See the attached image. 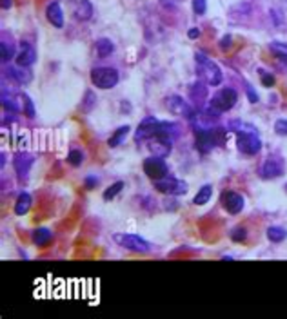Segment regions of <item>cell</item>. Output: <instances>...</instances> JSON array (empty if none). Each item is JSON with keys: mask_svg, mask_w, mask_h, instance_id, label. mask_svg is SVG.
Segmentation results:
<instances>
[{"mask_svg": "<svg viewBox=\"0 0 287 319\" xmlns=\"http://www.w3.org/2000/svg\"><path fill=\"white\" fill-rule=\"evenodd\" d=\"M115 51V44H113L109 38H100L96 40V53H98L100 58H106Z\"/></svg>", "mask_w": 287, "mask_h": 319, "instance_id": "cell-22", "label": "cell"}, {"mask_svg": "<svg viewBox=\"0 0 287 319\" xmlns=\"http://www.w3.org/2000/svg\"><path fill=\"white\" fill-rule=\"evenodd\" d=\"M237 102H238L237 91H234V89H229V87H225V89H220L217 95L213 96L211 102H209V105H211L213 111L225 112V111H231V109L234 107V104H237Z\"/></svg>", "mask_w": 287, "mask_h": 319, "instance_id": "cell-3", "label": "cell"}, {"mask_svg": "<svg viewBox=\"0 0 287 319\" xmlns=\"http://www.w3.org/2000/svg\"><path fill=\"white\" fill-rule=\"evenodd\" d=\"M166 105L173 114L184 116V118H188V120H193V116H195L193 107L182 98V96H176V95L169 96V98L166 100Z\"/></svg>", "mask_w": 287, "mask_h": 319, "instance_id": "cell-8", "label": "cell"}, {"mask_svg": "<svg viewBox=\"0 0 287 319\" xmlns=\"http://www.w3.org/2000/svg\"><path fill=\"white\" fill-rule=\"evenodd\" d=\"M246 236H247V232H246V228H234V232L231 234V238H233L234 241H244L246 240Z\"/></svg>", "mask_w": 287, "mask_h": 319, "instance_id": "cell-32", "label": "cell"}, {"mask_svg": "<svg viewBox=\"0 0 287 319\" xmlns=\"http://www.w3.org/2000/svg\"><path fill=\"white\" fill-rule=\"evenodd\" d=\"M22 111L28 118H33L35 116V107H33V102L28 95H22Z\"/></svg>", "mask_w": 287, "mask_h": 319, "instance_id": "cell-27", "label": "cell"}, {"mask_svg": "<svg viewBox=\"0 0 287 319\" xmlns=\"http://www.w3.org/2000/svg\"><path fill=\"white\" fill-rule=\"evenodd\" d=\"M8 75L11 76L15 82H18V83H28L31 80V73L30 71H25V67H9V71H8Z\"/></svg>", "mask_w": 287, "mask_h": 319, "instance_id": "cell-20", "label": "cell"}, {"mask_svg": "<svg viewBox=\"0 0 287 319\" xmlns=\"http://www.w3.org/2000/svg\"><path fill=\"white\" fill-rule=\"evenodd\" d=\"M262 83L266 87L275 85V76H273V75H267V73H262Z\"/></svg>", "mask_w": 287, "mask_h": 319, "instance_id": "cell-33", "label": "cell"}, {"mask_svg": "<svg viewBox=\"0 0 287 319\" xmlns=\"http://www.w3.org/2000/svg\"><path fill=\"white\" fill-rule=\"evenodd\" d=\"M11 4H13L11 0H2V9H9L11 8Z\"/></svg>", "mask_w": 287, "mask_h": 319, "instance_id": "cell-37", "label": "cell"}, {"mask_svg": "<svg viewBox=\"0 0 287 319\" xmlns=\"http://www.w3.org/2000/svg\"><path fill=\"white\" fill-rule=\"evenodd\" d=\"M98 185V178L96 176H88L86 178V189H95Z\"/></svg>", "mask_w": 287, "mask_h": 319, "instance_id": "cell-34", "label": "cell"}, {"mask_svg": "<svg viewBox=\"0 0 287 319\" xmlns=\"http://www.w3.org/2000/svg\"><path fill=\"white\" fill-rule=\"evenodd\" d=\"M271 51L280 58H287V46L285 44H280V42H273L271 44Z\"/></svg>", "mask_w": 287, "mask_h": 319, "instance_id": "cell-29", "label": "cell"}, {"mask_svg": "<svg viewBox=\"0 0 287 319\" xmlns=\"http://www.w3.org/2000/svg\"><path fill=\"white\" fill-rule=\"evenodd\" d=\"M115 241H117L120 247H124V249L131 250V252H138V254H146V252H149V249H151L149 241L137 236V234H115Z\"/></svg>", "mask_w": 287, "mask_h": 319, "instance_id": "cell-4", "label": "cell"}, {"mask_svg": "<svg viewBox=\"0 0 287 319\" xmlns=\"http://www.w3.org/2000/svg\"><path fill=\"white\" fill-rule=\"evenodd\" d=\"M195 58H196V64H198L200 75L204 76L205 83H209V85H218V83L222 82L220 67L213 62V60H209V58L202 53H196Z\"/></svg>", "mask_w": 287, "mask_h": 319, "instance_id": "cell-1", "label": "cell"}, {"mask_svg": "<svg viewBox=\"0 0 287 319\" xmlns=\"http://www.w3.org/2000/svg\"><path fill=\"white\" fill-rule=\"evenodd\" d=\"M180 134V125L175 122H159V127H156V136L167 138V140L175 141Z\"/></svg>", "mask_w": 287, "mask_h": 319, "instance_id": "cell-14", "label": "cell"}, {"mask_svg": "<svg viewBox=\"0 0 287 319\" xmlns=\"http://www.w3.org/2000/svg\"><path fill=\"white\" fill-rule=\"evenodd\" d=\"M222 203H224L225 211L231 212V214H238V212H242V209H244V205H246L244 198L233 191H227L222 194Z\"/></svg>", "mask_w": 287, "mask_h": 319, "instance_id": "cell-12", "label": "cell"}, {"mask_svg": "<svg viewBox=\"0 0 287 319\" xmlns=\"http://www.w3.org/2000/svg\"><path fill=\"white\" fill-rule=\"evenodd\" d=\"M262 174L264 178H278L283 174V160L280 156H267V160L264 162L262 167Z\"/></svg>", "mask_w": 287, "mask_h": 319, "instance_id": "cell-11", "label": "cell"}, {"mask_svg": "<svg viewBox=\"0 0 287 319\" xmlns=\"http://www.w3.org/2000/svg\"><path fill=\"white\" fill-rule=\"evenodd\" d=\"M73 15L76 17V20H89L93 17V6L89 0H75L73 2Z\"/></svg>", "mask_w": 287, "mask_h": 319, "instance_id": "cell-15", "label": "cell"}, {"mask_svg": "<svg viewBox=\"0 0 287 319\" xmlns=\"http://www.w3.org/2000/svg\"><path fill=\"white\" fill-rule=\"evenodd\" d=\"M275 133L280 136H287V120H278L275 124Z\"/></svg>", "mask_w": 287, "mask_h": 319, "instance_id": "cell-31", "label": "cell"}, {"mask_svg": "<svg viewBox=\"0 0 287 319\" xmlns=\"http://www.w3.org/2000/svg\"><path fill=\"white\" fill-rule=\"evenodd\" d=\"M35 58H37V53H35L33 47L22 44L20 51H18V54H17V64H18V66H20V67H30L31 64H35Z\"/></svg>", "mask_w": 287, "mask_h": 319, "instance_id": "cell-17", "label": "cell"}, {"mask_svg": "<svg viewBox=\"0 0 287 319\" xmlns=\"http://www.w3.org/2000/svg\"><path fill=\"white\" fill-rule=\"evenodd\" d=\"M156 127H159V120H156V118H153V116L144 118V120L140 122V125H138L135 140L140 141V140H151V138H154L156 136Z\"/></svg>", "mask_w": 287, "mask_h": 319, "instance_id": "cell-9", "label": "cell"}, {"mask_svg": "<svg viewBox=\"0 0 287 319\" xmlns=\"http://www.w3.org/2000/svg\"><path fill=\"white\" fill-rule=\"evenodd\" d=\"M51 238H53V232L46 227L37 228V230H33V234H31V240H33V243L37 245V247H44V245H47L51 241Z\"/></svg>", "mask_w": 287, "mask_h": 319, "instance_id": "cell-18", "label": "cell"}, {"mask_svg": "<svg viewBox=\"0 0 287 319\" xmlns=\"http://www.w3.org/2000/svg\"><path fill=\"white\" fill-rule=\"evenodd\" d=\"M122 189H124V182H117V183H113L111 187H108V189H106V191H104V199H106V201H109V199H113V198H115V196L118 194V192L122 191Z\"/></svg>", "mask_w": 287, "mask_h": 319, "instance_id": "cell-26", "label": "cell"}, {"mask_svg": "<svg viewBox=\"0 0 287 319\" xmlns=\"http://www.w3.org/2000/svg\"><path fill=\"white\" fill-rule=\"evenodd\" d=\"M46 17H47V20H49V24H53V27L60 29L64 25V13L59 2H51V4L47 6Z\"/></svg>", "mask_w": 287, "mask_h": 319, "instance_id": "cell-16", "label": "cell"}, {"mask_svg": "<svg viewBox=\"0 0 287 319\" xmlns=\"http://www.w3.org/2000/svg\"><path fill=\"white\" fill-rule=\"evenodd\" d=\"M267 238L271 241H275V243H280L287 238V230L282 227H269L267 228Z\"/></svg>", "mask_w": 287, "mask_h": 319, "instance_id": "cell-24", "label": "cell"}, {"mask_svg": "<svg viewBox=\"0 0 287 319\" xmlns=\"http://www.w3.org/2000/svg\"><path fill=\"white\" fill-rule=\"evenodd\" d=\"M129 125H122V127H118L115 133H113V136L109 138V147H118L120 143H124L125 141V138H127V134H129Z\"/></svg>", "mask_w": 287, "mask_h": 319, "instance_id": "cell-21", "label": "cell"}, {"mask_svg": "<svg viewBox=\"0 0 287 319\" xmlns=\"http://www.w3.org/2000/svg\"><path fill=\"white\" fill-rule=\"evenodd\" d=\"M31 209V196L28 194V192H22V194H18L17 198V203H15V214L17 216H24L28 214Z\"/></svg>", "mask_w": 287, "mask_h": 319, "instance_id": "cell-19", "label": "cell"}, {"mask_svg": "<svg viewBox=\"0 0 287 319\" xmlns=\"http://www.w3.org/2000/svg\"><path fill=\"white\" fill-rule=\"evenodd\" d=\"M147 149L153 153V156L166 158L171 154L173 141L167 140V138H162V136H154V138H151V140H147Z\"/></svg>", "mask_w": 287, "mask_h": 319, "instance_id": "cell-10", "label": "cell"}, {"mask_svg": "<svg viewBox=\"0 0 287 319\" xmlns=\"http://www.w3.org/2000/svg\"><path fill=\"white\" fill-rule=\"evenodd\" d=\"M0 54H2V62H9L13 56H15V47H13V44H8L6 40H2V44H0Z\"/></svg>", "mask_w": 287, "mask_h": 319, "instance_id": "cell-25", "label": "cell"}, {"mask_svg": "<svg viewBox=\"0 0 287 319\" xmlns=\"http://www.w3.org/2000/svg\"><path fill=\"white\" fill-rule=\"evenodd\" d=\"M154 189L159 192H162V194L180 196L188 192V183L182 182V180L166 176V178H162V180H154Z\"/></svg>", "mask_w": 287, "mask_h": 319, "instance_id": "cell-5", "label": "cell"}, {"mask_svg": "<svg viewBox=\"0 0 287 319\" xmlns=\"http://www.w3.org/2000/svg\"><path fill=\"white\" fill-rule=\"evenodd\" d=\"M91 82L98 89H111L118 83V71L113 67H95L91 71Z\"/></svg>", "mask_w": 287, "mask_h": 319, "instance_id": "cell-2", "label": "cell"}, {"mask_svg": "<svg viewBox=\"0 0 287 319\" xmlns=\"http://www.w3.org/2000/svg\"><path fill=\"white\" fill-rule=\"evenodd\" d=\"M205 9H207L205 0H193V11H195L196 15H204Z\"/></svg>", "mask_w": 287, "mask_h": 319, "instance_id": "cell-30", "label": "cell"}, {"mask_svg": "<svg viewBox=\"0 0 287 319\" xmlns=\"http://www.w3.org/2000/svg\"><path fill=\"white\" fill-rule=\"evenodd\" d=\"M247 95H249L251 102H258V96L254 95V93H253V89H251V87H249V89H247Z\"/></svg>", "mask_w": 287, "mask_h": 319, "instance_id": "cell-36", "label": "cell"}, {"mask_svg": "<svg viewBox=\"0 0 287 319\" xmlns=\"http://www.w3.org/2000/svg\"><path fill=\"white\" fill-rule=\"evenodd\" d=\"M144 172H146L153 182L154 180H162L167 176V165L162 158L151 156L144 162Z\"/></svg>", "mask_w": 287, "mask_h": 319, "instance_id": "cell-7", "label": "cell"}, {"mask_svg": "<svg viewBox=\"0 0 287 319\" xmlns=\"http://www.w3.org/2000/svg\"><path fill=\"white\" fill-rule=\"evenodd\" d=\"M211 194H213V187L211 185H204L202 189H198L196 196L193 198V203H195V205H205V203L211 199Z\"/></svg>", "mask_w": 287, "mask_h": 319, "instance_id": "cell-23", "label": "cell"}, {"mask_svg": "<svg viewBox=\"0 0 287 319\" xmlns=\"http://www.w3.org/2000/svg\"><path fill=\"white\" fill-rule=\"evenodd\" d=\"M13 165H15V170L20 178H25L28 172H30V167L33 165V156L25 153H18L15 154V160H13Z\"/></svg>", "mask_w": 287, "mask_h": 319, "instance_id": "cell-13", "label": "cell"}, {"mask_svg": "<svg viewBox=\"0 0 287 319\" xmlns=\"http://www.w3.org/2000/svg\"><path fill=\"white\" fill-rule=\"evenodd\" d=\"M238 149L244 154H249V156H253V154H256L258 151L262 149V141L258 138L256 129L238 133Z\"/></svg>", "mask_w": 287, "mask_h": 319, "instance_id": "cell-6", "label": "cell"}, {"mask_svg": "<svg viewBox=\"0 0 287 319\" xmlns=\"http://www.w3.org/2000/svg\"><path fill=\"white\" fill-rule=\"evenodd\" d=\"M67 162L71 163V165H80V163L84 162V154H82V151H79V149H73V151H69V154H67Z\"/></svg>", "mask_w": 287, "mask_h": 319, "instance_id": "cell-28", "label": "cell"}, {"mask_svg": "<svg viewBox=\"0 0 287 319\" xmlns=\"http://www.w3.org/2000/svg\"><path fill=\"white\" fill-rule=\"evenodd\" d=\"M188 35H189V38H198L200 37V29L198 27H193Z\"/></svg>", "mask_w": 287, "mask_h": 319, "instance_id": "cell-35", "label": "cell"}]
</instances>
